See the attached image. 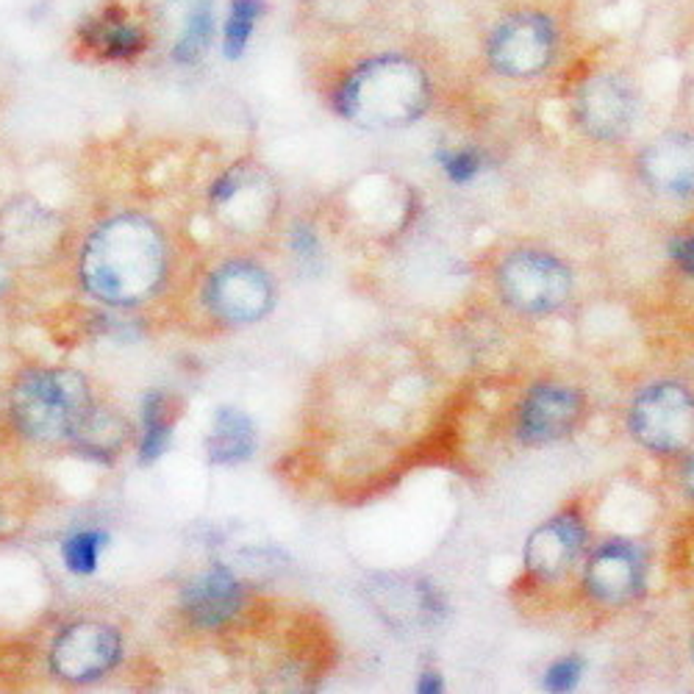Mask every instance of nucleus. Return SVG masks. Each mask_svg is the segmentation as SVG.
Listing matches in <instances>:
<instances>
[{
	"label": "nucleus",
	"instance_id": "16",
	"mask_svg": "<svg viewBox=\"0 0 694 694\" xmlns=\"http://www.w3.org/2000/svg\"><path fill=\"white\" fill-rule=\"evenodd\" d=\"M256 447L253 422L236 409H220L211 422L209 439H206V453L214 464H239L250 459Z\"/></svg>",
	"mask_w": 694,
	"mask_h": 694
},
{
	"label": "nucleus",
	"instance_id": "25",
	"mask_svg": "<svg viewBox=\"0 0 694 694\" xmlns=\"http://www.w3.org/2000/svg\"><path fill=\"white\" fill-rule=\"evenodd\" d=\"M292 248L298 250L300 256H311V253H314V248H317L314 234H311L309 228H298V231H295V236H292Z\"/></svg>",
	"mask_w": 694,
	"mask_h": 694
},
{
	"label": "nucleus",
	"instance_id": "7",
	"mask_svg": "<svg viewBox=\"0 0 694 694\" xmlns=\"http://www.w3.org/2000/svg\"><path fill=\"white\" fill-rule=\"evenodd\" d=\"M209 303L214 314L228 323H256L270 311L273 286L253 264H225L209 284Z\"/></svg>",
	"mask_w": 694,
	"mask_h": 694
},
{
	"label": "nucleus",
	"instance_id": "4",
	"mask_svg": "<svg viewBox=\"0 0 694 694\" xmlns=\"http://www.w3.org/2000/svg\"><path fill=\"white\" fill-rule=\"evenodd\" d=\"M631 425L639 442L653 450H683L694 442V397L676 384L653 386L633 404Z\"/></svg>",
	"mask_w": 694,
	"mask_h": 694
},
{
	"label": "nucleus",
	"instance_id": "11",
	"mask_svg": "<svg viewBox=\"0 0 694 694\" xmlns=\"http://www.w3.org/2000/svg\"><path fill=\"white\" fill-rule=\"evenodd\" d=\"M592 595L606 603H622L639 592L642 583V558L636 547L625 542H611L595 553L586 572Z\"/></svg>",
	"mask_w": 694,
	"mask_h": 694
},
{
	"label": "nucleus",
	"instance_id": "14",
	"mask_svg": "<svg viewBox=\"0 0 694 694\" xmlns=\"http://www.w3.org/2000/svg\"><path fill=\"white\" fill-rule=\"evenodd\" d=\"M642 173L647 184L664 195L694 193V139L667 137L658 139L645 156H642Z\"/></svg>",
	"mask_w": 694,
	"mask_h": 694
},
{
	"label": "nucleus",
	"instance_id": "9",
	"mask_svg": "<svg viewBox=\"0 0 694 694\" xmlns=\"http://www.w3.org/2000/svg\"><path fill=\"white\" fill-rule=\"evenodd\" d=\"M581 414V397L565 386H540L522 406L520 436L528 445H545L570 434Z\"/></svg>",
	"mask_w": 694,
	"mask_h": 694
},
{
	"label": "nucleus",
	"instance_id": "18",
	"mask_svg": "<svg viewBox=\"0 0 694 694\" xmlns=\"http://www.w3.org/2000/svg\"><path fill=\"white\" fill-rule=\"evenodd\" d=\"M214 34V14H211V0H193L186 9V23L178 42L173 48V59L178 64H195L206 57Z\"/></svg>",
	"mask_w": 694,
	"mask_h": 694
},
{
	"label": "nucleus",
	"instance_id": "12",
	"mask_svg": "<svg viewBox=\"0 0 694 694\" xmlns=\"http://www.w3.org/2000/svg\"><path fill=\"white\" fill-rule=\"evenodd\" d=\"M239 603H243L239 581L225 567H211L184 590V608L198 625L206 628H218L231 620Z\"/></svg>",
	"mask_w": 694,
	"mask_h": 694
},
{
	"label": "nucleus",
	"instance_id": "23",
	"mask_svg": "<svg viewBox=\"0 0 694 694\" xmlns=\"http://www.w3.org/2000/svg\"><path fill=\"white\" fill-rule=\"evenodd\" d=\"M581 678V661L578 658H565V661H558L556 667H550L547 672V689L553 692H567L572 689Z\"/></svg>",
	"mask_w": 694,
	"mask_h": 694
},
{
	"label": "nucleus",
	"instance_id": "20",
	"mask_svg": "<svg viewBox=\"0 0 694 694\" xmlns=\"http://www.w3.org/2000/svg\"><path fill=\"white\" fill-rule=\"evenodd\" d=\"M145 434L142 445H139V461L142 464H153L156 459H162L164 450L170 445V436H173V422L164 414V397L150 395L145 400Z\"/></svg>",
	"mask_w": 694,
	"mask_h": 694
},
{
	"label": "nucleus",
	"instance_id": "24",
	"mask_svg": "<svg viewBox=\"0 0 694 694\" xmlns=\"http://www.w3.org/2000/svg\"><path fill=\"white\" fill-rule=\"evenodd\" d=\"M672 256H676L678 264H681L689 275H694V236L692 239H683V243H678L676 250H672Z\"/></svg>",
	"mask_w": 694,
	"mask_h": 694
},
{
	"label": "nucleus",
	"instance_id": "13",
	"mask_svg": "<svg viewBox=\"0 0 694 694\" xmlns=\"http://www.w3.org/2000/svg\"><path fill=\"white\" fill-rule=\"evenodd\" d=\"M583 545V528L575 517H558L533 533L525 547L528 570L540 578H558Z\"/></svg>",
	"mask_w": 694,
	"mask_h": 694
},
{
	"label": "nucleus",
	"instance_id": "21",
	"mask_svg": "<svg viewBox=\"0 0 694 694\" xmlns=\"http://www.w3.org/2000/svg\"><path fill=\"white\" fill-rule=\"evenodd\" d=\"M106 545V533L100 531H82L67 536L62 545V558L64 567L75 575H89L98 567L100 547Z\"/></svg>",
	"mask_w": 694,
	"mask_h": 694
},
{
	"label": "nucleus",
	"instance_id": "8",
	"mask_svg": "<svg viewBox=\"0 0 694 694\" xmlns=\"http://www.w3.org/2000/svg\"><path fill=\"white\" fill-rule=\"evenodd\" d=\"M553 53V28L545 17L509 20L489 42V59L506 75H533L540 73Z\"/></svg>",
	"mask_w": 694,
	"mask_h": 694
},
{
	"label": "nucleus",
	"instance_id": "2",
	"mask_svg": "<svg viewBox=\"0 0 694 694\" xmlns=\"http://www.w3.org/2000/svg\"><path fill=\"white\" fill-rule=\"evenodd\" d=\"M425 75L404 59H381L345 84L339 109L350 120L372 128L411 123L425 109Z\"/></svg>",
	"mask_w": 694,
	"mask_h": 694
},
{
	"label": "nucleus",
	"instance_id": "26",
	"mask_svg": "<svg viewBox=\"0 0 694 694\" xmlns=\"http://www.w3.org/2000/svg\"><path fill=\"white\" fill-rule=\"evenodd\" d=\"M420 689L422 694H434V692H442V683L436 681V676L434 672H425V676H422V681H420Z\"/></svg>",
	"mask_w": 694,
	"mask_h": 694
},
{
	"label": "nucleus",
	"instance_id": "17",
	"mask_svg": "<svg viewBox=\"0 0 694 694\" xmlns=\"http://www.w3.org/2000/svg\"><path fill=\"white\" fill-rule=\"evenodd\" d=\"M84 37H87L89 48L98 50L103 59H134L137 53H142L145 42H148L142 28L120 17L117 12H109L106 17L92 20L87 25Z\"/></svg>",
	"mask_w": 694,
	"mask_h": 694
},
{
	"label": "nucleus",
	"instance_id": "28",
	"mask_svg": "<svg viewBox=\"0 0 694 694\" xmlns=\"http://www.w3.org/2000/svg\"><path fill=\"white\" fill-rule=\"evenodd\" d=\"M9 284V273H7V267H3V261H0V292L7 289Z\"/></svg>",
	"mask_w": 694,
	"mask_h": 694
},
{
	"label": "nucleus",
	"instance_id": "15",
	"mask_svg": "<svg viewBox=\"0 0 694 694\" xmlns=\"http://www.w3.org/2000/svg\"><path fill=\"white\" fill-rule=\"evenodd\" d=\"M57 236V220L34 200H14L0 211V245L12 253H39L48 250Z\"/></svg>",
	"mask_w": 694,
	"mask_h": 694
},
{
	"label": "nucleus",
	"instance_id": "19",
	"mask_svg": "<svg viewBox=\"0 0 694 694\" xmlns=\"http://www.w3.org/2000/svg\"><path fill=\"white\" fill-rule=\"evenodd\" d=\"M261 14H264V0H231L223 34V53L231 62L245 53Z\"/></svg>",
	"mask_w": 694,
	"mask_h": 694
},
{
	"label": "nucleus",
	"instance_id": "22",
	"mask_svg": "<svg viewBox=\"0 0 694 694\" xmlns=\"http://www.w3.org/2000/svg\"><path fill=\"white\" fill-rule=\"evenodd\" d=\"M442 168L450 175V181L467 184V181L475 178L478 170H481V159H478L475 153H470V150H461V153L442 156Z\"/></svg>",
	"mask_w": 694,
	"mask_h": 694
},
{
	"label": "nucleus",
	"instance_id": "6",
	"mask_svg": "<svg viewBox=\"0 0 694 694\" xmlns=\"http://www.w3.org/2000/svg\"><path fill=\"white\" fill-rule=\"evenodd\" d=\"M120 658V636L114 628L100 622L73 625L57 639L50 664L64 681H92L109 672Z\"/></svg>",
	"mask_w": 694,
	"mask_h": 694
},
{
	"label": "nucleus",
	"instance_id": "27",
	"mask_svg": "<svg viewBox=\"0 0 694 694\" xmlns=\"http://www.w3.org/2000/svg\"><path fill=\"white\" fill-rule=\"evenodd\" d=\"M686 489H689V495L694 497V461L686 467Z\"/></svg>",
	"mask_w": 694,
	"mask_h": 694
},
{
	"label": "nucleus",
	"instance_id": "5",
	"mask_svg": "<svg viewBox=\"0 0 694 694\" xmlns=\"http://www.w3.org/2000/svg\"><path fill=\"white\" fill-rule=\"evenodd\" d=\"M500 289L522 311H553L570 295V273L545 253H520L500 270Z\"/></svg>",
	"mask_w": 694,
	"mask_h": 694
},
{
	"label": "nucleus",
	"instance_id": "3",
	"mask_svg": "<svg viewBox=\"0 0 694 694\" xmlns=\"http://www.w3.org/2000/svg\"><path fill=\"white\" fill-rule=\"evenodd\" d=\"M17 429L37 442L73 436L92 411L84 375L73 370H39L17 381L12 395Z\"/></svg>",
	"mask_w": 694,
	"mask_h": 694
},
{
	"label": "nucleus",
	"instance_id": "1",
	"mask_svg": "<svg viewBox=\"0 0 694 694\" xmlns=\"http://www.w3.org/2000/svg\"><path fill=\"white\" fill-rule=\"evenodd\" d=\"M82 275L95 298L112 306H134L159 286L164 275V239L150 220H109L84 248Z\"/></svg>",
	"mask_w": 694,
	"mask_h": 694
},
{
	"label": "nucleus",
	"instance_id": "10",
	"mask_svg": "<svg viewBox=\"0 0 694 694\" xmlns=\"http://www.w3.org/2000/svg\"><path fill=\"white\" fill-rule=\"evenodd\" d=\"M578 114H581V123L586 125V131H592L595 137H620V134H625L633 117L631 92L622 82L603 75V78H595L583 87L581 98H578Z\"/></svg>",
	"mask_w": 694,
	"mask_h": 694
}]
</instances>
